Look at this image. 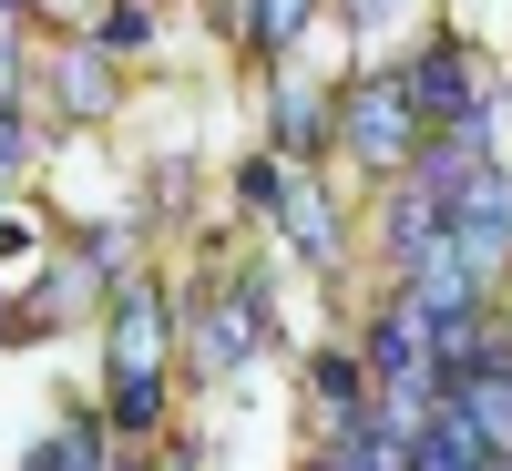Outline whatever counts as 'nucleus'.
I'll use <instances>...</instances> for the list:
<instances>
[{
	"mask_svg": "<svg viewBox=\"0 0 512 471\" xmlns=\"http://www.w3.org/2000/svg\"><path fill=\"white\" fill-rule=\"evenodd\" d=\"M164 338H175V318H164V297L134 277L113 297V338H103V359H113L103 431H154V420H164Z\"/></svg>",
	"mask_w": 512,
	"mask_h": 471,
	"instance_id": "1",
	"label": "nucleus"
},
{
	"mask_svg": "<svg viewBox=\"0 0 512 471\" xmlns=\"http://www.w3.org/2000/svg\"><path fill=\"white\" fill-rule=\"evenodd\" d=\"M328 134H338V154H359L369 175H410V154L431 144L420 113H410V93H400V72H359L349 93L328 103Z\"/></svg>",
	"mask_w": 512,
	"mask_h": 471,
	"instance_id": "2",
	"label": "nucleus"
},
{
	"mask_svg": "<svg viewBox=\"0 0 512 471\" xmlns=\"http://www.w3.org/2000/svg\"><path fill=\"white\" fill-rule=\"evenodd\" d=\"M400 93H410V113H420V134H461V123L492 113V72H482L472 41H431V52L400 72Z\"/></svg>",
	"mask_w": 512,
	"mask_h": 471,
	"instance_id": "3",
	"label": "nucleus"
},
{
	"mask_svg": "<svg viewBox=\"0 0 512 471\" xmlns=\"http://www.w3.org/2000/svg\"><path fill=\"white\" fill-rule=\"evenodd\" d=\"M441 236H451V246H472L482 267H502V256H512V175H502V164H472V175L451 185Z\"/></svg>",
	"mask_w": 512,
	"mask_h": 471,
	"instance_id": "4",
	"label": "nucleus"
},
{
	"mask_svg": "<svg viewBox=\"0 0 512 471\" xmlns=\"http://www.w3.org/2000/svg\"><path fill=\"white\" fill-rule=\"evenodd\" d=\"M256 338H267V287L236 277L226 297H205V308H195V369H205V379L246 369V359H256Z\"/></svg>",
	"mask_w": 512,
	"mask_h": 471,
	"instance_id": "5",
	"label": "nucleus"
},
{
	"mask_svg": "<svg viewBox=\"0 0 512 471\" xmlns=\"http://www.w3.org/2000/svg\"><path fill=\"white\" fill-rule=\"evenodd\" d=\"M216 21L246 41L256 62H287V52H297V31L318 21V0H216Z\"/></svg>",
	"mask_w": 512,
	"mask_h": 471,
	"instance_id": "6",
	"label": "nucleus"
},
{
	"mask_svg": "<svg viewBox=\"0 0 512 471\" xmlns=\"http://www.w3.org/2000/svg\"><path fill=\"white\" fill-rule=\"evenodd\" d=\"M277 236L308 256V267H328V256H338V205H328V185L308 175V164H297L287 195H277Z\"/></svg>",
	"mask_w": 512,
	"mask_h": 471,
	"instance_id": "7",
	"label": "nucleus"
},
{
	"mask_svg": "<svg viewBox=\"0 0 512 471\" xmlns=\"http://www.w3.org/2000/svg\"><path fill=\"white\" fill-rule=\"evenodd\" d=\"M359 369H379V379H431V338H420V308H410V297H390V308L369 318Z\"/></svg>",
	"mask_w": 512,
	"mask_h": 471,
	"instance_id": "8",
	"label": "nucleus"
},
{
	"mask_svg": "<svg viewBox=\"0 0 512 471\" xmlns=\"http://www.w3.org/2000/svg\"><path fill=\"white\" fill-rule=\"evenodd\" d=\"M318 144H328V103L308 82H277V164H308Z\"/></svg>",
	"mask_w": 512,
	"mask_h": 471,
	"instance_id": "9",
	"label": "nucleus"
},
{
	"mask_svg": "<svg viewBox=\"0 0 512 471\" xmlns=\"http://www.w3.org/2000/svg\"><path fill=\"white\" fill-rule=\"evenodd\" d=\"M21 471H103V420H93V410H72V420H62V431L41 441Z\"/></svg>",
	"mask_w": 512,
	"mask_h": 471,
	"instance_id": "10",
	"label": "nucleus"
},
{
	"mask_svg": "<svg viewBox=\"0 0 512 471\" xmlns=\"http://www.w3.org/2000/svg\"><path fill=\"white\" fill-rule=\"evenodd\" d=\"M431 236H441V205L420 195V185H400V195H390V267H410Z\"/></svg>",
	"mask_w": 512,
	"mask_h": 471,
	"instance_id": "11",
	"label": "nucleus"
},
{
	"mask_svg": "<svg viewBox=\"0 0 512 471\" xmlns=\"http://www.w3.org/2000/svg\"><path fill=\"white\" fill-rule=\"evenodd\" d=\"M62 103H72L82 123L113 113V62H103V52H72V62H62Z\"/></svg>",
	"mask_w": 512,
	"mask_h": 471,
	"instance_id": "12",
	"label": "nucleus"
},
{
	"mask_svg": "<svg viewBox=\"0 0 512 471\" xmlns=\"http://www.w3.org/2000/svg\"><path fill=\"white\" fill-rule=\"evenodd\" d=\"M144 41H154V11L144 0H113L103 11V52H144Z\"/></svg>",
	"mask_w": 512,
	"mask_h": 471,
	"instance_id": "13",
	"label": "nucleus"
},
{
	"mask_svg": "<svg viewBox=\"0 0 512 471\" xmlns=\"http://www.w3.org/2000/svg\"><path fill=\"white\" fill-rule=\"evenodd\" d=\"M21 164H31V123H21V103H0V195H11Z\"/></svg>",
	"mask_w": 512,
	"mask_h": 471,
	"instance_id": "14",
	"label": "nucleus"
},
{
	"mask_svg": "<svg viewBox=\"0 0 512 471\" xmlns=\"http://www.w3.org/2000/svg\"><path fill=\"white\" fill-rule=\"evenodd\" d=\"M338 11H349L359 41H379V31H400V21H410V0H338Z\"/></svg>",
	"mask_w": 512,
	"mask_h": 471,
	"instance_id": "15",
	"label": "nucleus"
},
{
	"mask_svg": "<svg viewBox=\"0 0 512 471\" xmlns=\"http://www.w3.org/2000/svg\"><path fill=\"white\" fill-rule=\"evenodd\" d=\"M277 195H287V164H277V154L246 164V205H277Z\"/></svg>",
	"mask_w": 512,
	"mask_h": 471,
	"instance_id": "16",
	"label": "nucleus"
},
{
	"mask_svg": "<svg viewBox=\"0 0 512 471\" xmlns=\"http://www.w3.org/2000/svg\"><path fill=\"white\" fill-rule=\"evenodd\" d=\"M0 103H21V41H11V21H0Z\"/></svg>",
	"mask_w": 512,
	"mask_h": 471,
	"instance_id": "17",
	"label": "nucleus"
},
{
	"mask_svg": "<svg viewBox=\"0 0 512 471\" xmlns=\"http://www.w3.org/2000/svg\"><path fill=\"white\" fill-rule=\"evenodd\" d=\"M175 471H195V461H175Z\"/></svg>",
	"mask_w": 512,
	"mask_h": 471,
	"instance_id": "18",
	"label": "nucleus"
}]
</instances>
